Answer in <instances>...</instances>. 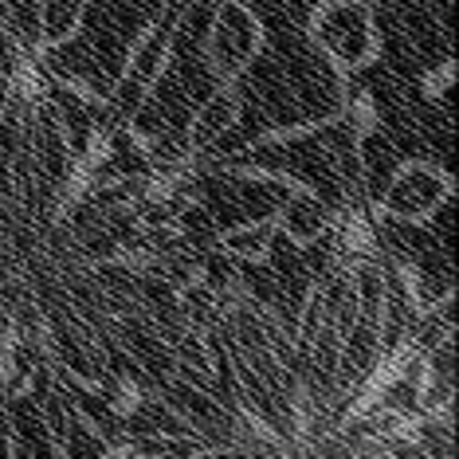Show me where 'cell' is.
Instances as JSON below:
<instances>
[{"mask_svg":"<svg viewBox=\"0 0 459 459\" xmlns=\"http://www.w3.org/2000/svg\"><path fill=\"white\" fill-rule=\"evenodd\" d=\"M452 196V177L428 161H404L381 193V216L401 224H420Z\"/></svg>","mask_w":459,"mask_h":459,"instance_id":"cell-1","label":"cell"},{"mask_svg":"<svg viewBox=\"0 0 459 459\" xmlns=\"http://www.w3.org/2000/svg\"><path fill=\"white\" fill-rule=\"evenodd\" d=\"M255 51H259L255 16L244 4H236V0H224L212 13V36H208V59H212V67L224 79H232L252 64Z\"/></svg>","mask_w":459,"mask_h":459,"instance_id":"cell-2","label":"cell"},{"mask_svg":"<svg viewBox=\"0 0 459 459\" xmlns=\"http://www.w3.org/2000/svg\"><path fill=\"white\" fill-rule=\"evenodd\" d=\"M315 36L338 64L358 67L373 56L377 36H373V20L361 4H330L315 16Z\"/></svg>","mask_w":459,"mask_h":459,"instance_id":"cell-3","label":"cell"},{"mask_svg":"<svg viewBox=\"0 0 459 459\" xmlns=\"http://www.w3.org/2000/svg\"><path fill=\"white\" fill-rule=\"evenodd\" d=\"M330 228H333L330 204L310 189H295L275 216V232H283L295 247H310V244H318V239H326Z\"/></svg>","mask_w":459,"mask_h":459,"instance_id":"cell-4","label":"cell"},{"mask_svg":"<svg viewBox=\"0 0 459 459\" xmlns=\"http://www.w3.org/2000/svg\"><path fill=\"white\" fill-rule=\"evenodd\" d=\"M239 110H244V102H239L236 91H216V95H208L201 102V110L193 114L189 150H208V145H216L239 122Z\"/></svg>","mask_w":459,"mask_h":459,"instance_id":"cell-5","label":"cell"},{"mask_svg":"<svg viewBox=\"0 0 459 459\" xmlns=\"http://www.w3.org/2000/svg\"><path fill=\"white\" fill-rule=\"evenodd\" d=\"M271 244H275V221H247L228 228L216 239V252L236 259V264H259V259L271 255Z\"/></svg>","mask_w":459,"mask_h":459,"instance_id":"cell-6","label":"cell"},{"mask_svg":"<svg viewBox=\"0 0 459 459\" xmlns=\"http://www.w3.org/2000/svg\"><path fill=\"white\" fill-rule=\"evenodd\" d=\"M87 8H91V0H39V13H36L39 39L51 48L75 39L82 20H87Z\"/></svg>","mask_w":459,"mask_h":459,"instance_id":"cell-7","label":"cell"},{"mask_svg":"<svg viewBox=\"0 0 459 459\" xmlns=\"http://www.w3.org/2000/svg\"><path fill=\"white\" fill-rule=\"evenodd\" d=\"M16 107V79L8 71H0V118H8Z\"/></svg>","mask_w":459,"mask_h":459,"instance_id":"cell-8","label":"cell"}]
</instances>
